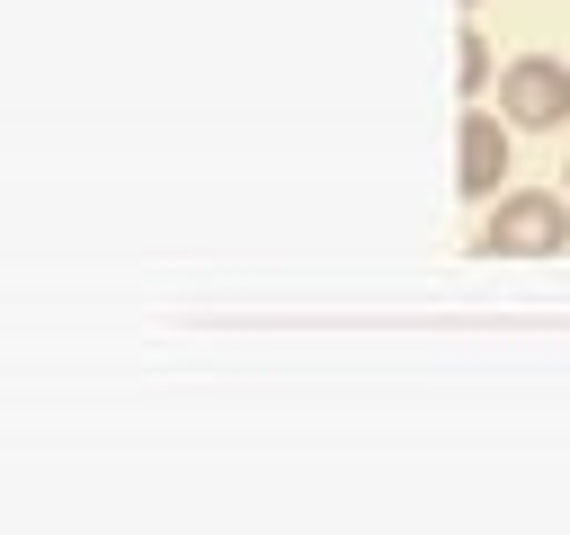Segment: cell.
Returning a JSON list of instances; mask_svg holds the SVG:
<instances>
[{"label":"cell","mask_w":570,"mask_h":535,"mask_svg":"<svg viewBox=\"0 0 570 535\" xmlns=\"http://www.w3.org/2000/svg\"><path fill=\"white\" fill-rule=\"evenodd\" d=\"M472 250H490V259H561L570 250V196L561 187H499Z\"/></svg>","instance_id":"cell-1"},{"label":"cell","mask_w":570,"mask_h":535,"mask_svg":"<svg viewBox=\"0 0 570 535\" xmlns=\"http://www.w3.org/2000/svg\"><path fill=\"white\" fill-rule=\"evenodd\" d=\"M499 116H508L517 134H552V125H570V62H552V54H517V62L499 71Z\"/></svg>","instance_id":"cell-2"},{"label":"cell","mask_w":570,"mask_h":535,"mask_svg":"<svg viewBox=\"0 0 570 535\" xmlns=\"http://www.w3.org/2000/svg\"><path fill=\"white\" fill-rule=\"evenodd\" d=\"M508 116L499 107H463V134H454V187L472 196V205H490L499 196V178H508Z\"/></svg>","instance_id":"cell-3"},{"label":"cell","mask_w":570,"mask_h":535,"mask_svg":"<svg viewBox=\"0 0 570 535\" xmlns=\"http://www.w3.org/2000/svg\"><path fill=\"white\" fill-rule=\"evenodd\" d=\"M454 89H463V98L490 89V36H481V27H454Z\"/></svg>","instance_id":"cell-4"},{"label":"cell","mask_w":570,"mask_h":535,"mask_svg":"<svg viewBox=\"0 0 570 535\" xmlns=\"http://www.w3.org/2000/svg\"><path fill=\"white\" fill-rule=\"evenodd\" d=\"M561 196H570V160H561Z\"/></svg>","instance_id":"cell-5"},{"label":"cell","mask_w":570,"mask_h":535,"mask_svg":"<svg viewBox=\"0 0 570 535\" xmlns=\"http://www.w3.org/2000/svg\"><path fill=\"white\" fill-rule=\"evenodd\" d=\"M463 9H481V0H463Z\"/></svg>","instance_id":"cell-6"}]
</instances>
